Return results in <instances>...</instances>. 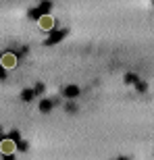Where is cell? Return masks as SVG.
Wrapping results in <instances>:
<instances>
[{"mask_svg": "<svg viewBox=\"0 0 154 160\" xmlns=\"http://www.w3.org/2000/svg\"><path fill=\"white\" fill-rule=\"evenodd\" d=\"M50 108V102H42V110H48Z\"/></svg>", "mask_w": 154, "mask_h": 160, "instance_id": "5b68a950", "label": "cell"}, {"mask_svg": "<svg viewBox=\"0 0 154 160\" xmlns=\"http://www.w3.org/2000/svg\"><path fill=\"white\" fill-rule=\"evenodd\" d=\"M38 25H40L42 29L50 31V29L54 27V19L50 17V15H42V17H40V21H38Z\"/></svg>", "mask_w": 154, "mask_h": 160, "instance_id": "7a4b0ae2", "label": "cell"}, {"mask_svg": "<svg viewBox=\"0 0 154 160\" xmlns=\"http://www.w3.org/2000/svg\"><path fill=\"white\" fill-rule=\"evenodd\" d=\"M77 92H79V89H77V88H73V85H71V88L67 89L65 94H67V96H69V98H71V96H75V94H77Z\"/></svg>", "mask_w": 154, "mask_h": 160, "instance_id": "277c9868", "label": "cell"}, {"mask_svg": "<svg viewBox=\"0 0 154 160\" xmlns=\"http://www.w3.org/2000/svg\"><path fill=\"white\" fill-rule=\"evenodd\" d=\"M0 150H2L4 154H13V152H15V142H13V139H4L2 146H0Z\"/></svg>", "mask_w": 154, "mask_h": 160, "instance_id": "3957f363", "label": "cell"}, {"mask_svg": "<svg viewBox=\"0 0 154 160\" xmlns=\"http://www.w3.org/2000/svg\"><path fill=\"white\" fill-rule=\"evenodd\" d=\"M0 65H2V69H13V67L17 65V56H15L13 52L2 54V58H0Z\"/></svg>", "mask_w": 154, "mask_h": 160, "instance_id": "6da1fadb", "label": "cell"}]
</instances>
